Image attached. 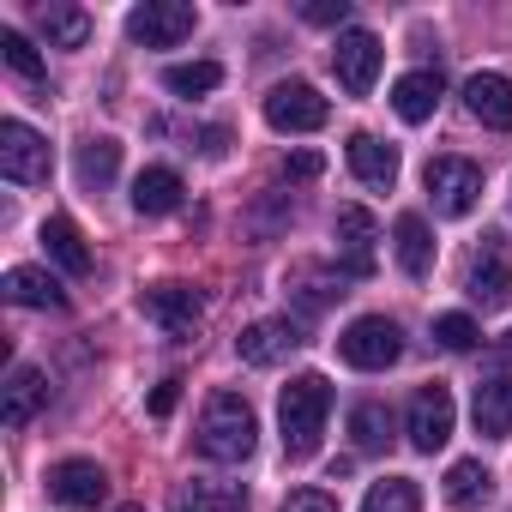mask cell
I'll return each instance as SVG.
<instances>
[{"label":"cell","mask_w":512,"mask_h":512,"mask_svg":"<svg viewBox=\"0 0 512 512\" xmlns=\"http://www.w3.org/2000/svg\"><path fill=\"white\" fill-rule=\"evenodd\" d=\"M49 494L67 500V506H103V500H109V476H103V464H91V458H61V464L49 470Z\"/></svg>","instance_id":"obj_13"},{"label":"cell","mask_w":512,"mask_h":512,"mask_svg":"<svg viewBox=\"0 0 512 512\" xmlns=\"http://www.w3.org/2000/svg\"><path fill=\"white\" fill-rule=\"evenodd\" d=\"M452 422H458L452 392H446V386H422V392L410 398V422H404V434H410L416 452H440V446L452 440Z\"/></svg>","instance_id":"obj_9"},{"label":"cell","mask_w":512,"mask_h":512,"mask_svg":"<svg viewBox=\"0 0 512 512\" xmlns=\"http://www.w3.org/2000/svg\"><path fill=\"white\" fill-rule=\"evenodd\" d=\"M320 169H326L320 151H296V157H284V175H290V181H314Z\"/></svg>","instance_id":"obj_36"},{"label":"cell","mask_w":512,"mask_h":512,"mask_svg":"<svg viewBox=\"0 0 512 512\" xmlns=\"http://www.w3.org/2000/svg\"><path fill=\"white\" fill-rule=\"evenodd\" d=\"M338 356H344L350 368H362V374H380V368H392V362L404 356V332H398L386 314H362V320L344 326Z\"/></svg>","instance_id":"obj_3"},{"label":"cell","mask_w":512,"mask_h":512,"mask_svg":"<svg viewBox=\"0 0 512 512\" xmlns=\"http://www.w3.org/2000/svg\"><path fill=\"white\" fill-rule=\"evenodd\" d=\"M350 169H356V181L362 187H392L398 181V151L386 145V139H374V133H350Z\"/></svg>","instance_id":"obj_18"},{"label":"cell","mask_w":512,"mask_h":512,"mask_svg":"<svg viewBox=\"0 0 512 512\" xmlns=\"http://www.w3.org/2000/svg\"><path fill=\"white\" fill-rule=\"evenodd\" d=\"M500 362H512V332H506V338H500Z\"/></svg>","instance_id":"obj_38"},{"label":"cell","mask_w":512,"mask_h":512,"mask_svg":"<svg viewBox=\"0 0 512 512\" xmlns=\"http://www.w3.org/2000/svg\"><path fill=\"white\" fill-rule=\"evenodd\" d=\"M175 404H181V380H163V386L151 392V416H169Z\"/></svg>","instance_id":"obj_37"},{"label":"cell","mask_w":512,"mask_h":512,"mask_svg":"<svg viewBox=\"0 0 512 512\" xmlns=\"http://www.w3.org/2000/svg\"><path fill=\"white\" fill-rule=\"evenodd\" d=\"M0 175L19 181V187L49 181V139L25 121H0Z\"/></svg>","instance_id":"obj_7"},{"label":"cell","mask_w":512,"mask_h":512,"mask_svg":"<svg viewBox=\"0 0 512 512\" xmlns=\"http://www.w3.org/2000/svg\"><path fill=\"white\" fill-rule=\"evenodd\" d=\"M266 121H272L278 133H320V127L332 121V103H326L308 79H284V85L266 91Z\"/></svg>","instance_id":"obj_5"},{"label":"cell","mask_w":512,"mask_h":512,"mask_svg":"<svg viewBox=\"0 0 512 512\" xmlns=\"http://www.w3.org/2000/svg\"><path fill=\"white\" fill-rule=\"evenodd\" d=\"M163 85L175 97H205V91L223 85V67L217 61H181V67H163Z\"/></svg>","instance_id":"obj_27"},{"label":"cell","mask_w":512,"mask_h":512,"mask_svg":"<svg viewBox=\"0 0 512 512\" xmlns=\"http://www.w3.org/2000/svg\"><path fill=\"white\" fill-rule=\"evenodd\" d=\"M392 247H398L404 278H428V272H434V235H428V223H422L416 211H404V217L392 223Z\"/></svg>","instance_id":"obj_21"},{"label":"cell","mask_w":512,"mask_h":512,"mask_svg":"<svg viewBox=\"0 0 512 512\" xmlns=\"http://www.w3.org/2000/svg\"><path fill=\"white\" fill-rule=\"evenodd\" d=\"M253 440H260V416H253V404L241 392H217L199 416V452L211 464H241L253 458Z\"/></svg>","instance_id":"obj_2"},{"label":"cell","mask_w":512,"mask_h":512,"mask_svg":"<svg viewBox=\"0 0 512 512\" xmlns=\"http://www.w3.org/2000/svg\"><path fill=\"white\" fill-rule=\"evenodd\" d=\"M446 500H452L458 512L488 506V500H494V470H488L482 458H458V464L446 470Z\"/></svg>","instance_id":"obj_23"},{"label":"cell","mask_w":512,"mask_h":512,"mask_svg":"<svg viewBox=\"0 0 512 512\" xmlns=\"http://www.w3.org/2000/svg\"><path fill=\"white\" fill-rule=\"evenodd\" d=\"M139 308H145L169 338H193V326H199V290H193V284H151V290L139 296Z\"/></svg>","instance_id":"obj_11"},{"label":"cell","mask_w":512,"mask_h":512,"mask_svg":"<svg viewBox=\"0 0 512 512\" xmlns=\"http://www.w3.org/2000/svg\"><path fill=\"white\" fill-rule=\"evenodd\" d=\"M464 109H470L482 127H512V79H500V73H470V79H464Z\"/></svg>","instance_id":"obj_15"},{"label":"cell","mask_w":512,"mask_h":512,"mask_svg":"<svg viewBox=\"0 0 512 512\" xmlns=\"http://www.w3.org/2000/svg\"><path fill=\"white\" fill-rule=\"evenodd\" d=\"M296 290H302V308H308V314H320V308H332V302L344 296V284H332L320 266H302V272H296Z\"/></svg>","instance_id":"obj_31"},{"label":"cell","mask_w":512,"mask_h":512,"mask_svg":"<svg viewBox=\"0 0 512 512\" xmlns=\"http://www.w3.org/2000/svg\"><path fill=\"white\" fill-rule=\"evenodd\" d=\"M115 512H145V506H139V500H127V506H115Z\"/></svg>","instance_id":"obj_39"},{"label":"cell","mask_w":512,"mask_h":512,"mask_svg":"<svg viewBox=\"0 0 512 512\" xmlns=\"http://www.w3.org/2000/svg\"><path fill=\"white\" fill-rule=\"evenodd\" d=\"M362 512H422V488H416L410 476H386V482L368 488Z\"/></svg>","instance_id":"obj_29"},{"label":"cell","mask_w":512,"mask_h":512,"mask_svg":"<svg viewBox=\"0 0 512 512\" xmlns=\"http://www.w3.org/2000/svg\"><path fill=\"white\" fill-rule=\"evenodd\" d=\"M350 434H356L362 452H386L392 446V410L386 404H356L350 410Z\"/></svg>","instance_id":"obj_28"},{"label":"cell","mask_w":512,"mask_h":512,"mask_svg":"<svg viewBox=\"0 0 512 512\" xmlns=\"http://www.w3.org/2000/svg\"><path fill=\"white\" fill-rule=\"evenodd\" d=\"M470 416H476V434L506 440V434H512V374H488V380L476 386Z\"/></svg>","instance_id":"obj_16"},{"label":"cell","mask_w":512,"mask_h":512,"mask_svg":"<svg viewBox=\"0 0 512 512\" xmlns=\"http://www.w3.org/2000/svg\"><path fill=\"white\" fill-rule=\"evenodd\" d=\"M193 25H199V13L187 0H145V7L127 13V37L145 43V49H175V43L193 37Z\"/></svg>","instance_id":"obj_6"},{"label":"cell","mask_w":512,"mask_h":512,"mask_svg":"<svg viewBox=\"0 0 512 512\" xmlns=\"http://www.w3.org/2000/svg\"><path fill=\"white\" fill-rule=\"evenodd\" d=\"M43 404H49V380H43L31 362H19V368L7 374V398H0V416H7V428H25Z\"/></svg>","instance_id":"obj_17"},{"label":"cell","mask_w":512,"mask_h":512,"mask_svg":"<svg viewBox=\"0 0 512 512\" xmlns=\"http://www.w3.org/2000/svg\"><path fill=\"white\" fill-rule=\"evenodd\" d=\"M326 416H332V386L326 374H296L284 392H278V428H284V458H314L320 452V434H326Z\"/></svg>","instance_id":"obj_1"},{"label":"cell","mask_w":512,"mask_h":512,"mask_svg":"<svg viewBox=\"0 0 512 512\" xmlns=\"http://www.w3.org/2000/svg\"><path fill=\"white\" fill-rule=\"evenodd\" d=\"M0 61H7L19 79H43V55L25 31H0Z\"/></svg>","instance_id":"obj_30"},{"label":"cell","mask_w":512,"mask_h":512,"mask_svg":"<svg viewBox=\"0 0 512 512\" xmlns=\"http://www.w3.org/2000/svg\"><path fill=\"white\" fill-rule=\"evenodd\" d=\"M7 302H19V308H67V290L43 266H13L7 272Z\"/></svg>","instance_id":"obj_25"},{"label":"cell","mask_w":512,"mask_h":512,"mask_svg":"<svg viewBox=\"0 0 512 512\" xmlns=\"http://www.w3.org/2000/svg\"><path fill=\"white\" fill-rule=\"evenodd\" d=\"M308 338H302V326L296 320H253L241 338H235V350H241V362L247 368H278L284 356H296Z\"/></svg>","instance_id":"obj_10"},{"label":"cell","mask_w":512,"mask_h":512,"mask_svg":"<svg viewBox=\"0 0 512 512\" xmlns=\"http://www.w3.org/2000/svg\"><path fill=\"white\" fill-rule=\"evenodd\" d=\"M380 61H386V49H380L374 31H338V43H332V73H338V85H344L350 97H368V91H374Z\"/></svg>","instance_id":"obj_8"},{"label":"cell","mask_w":512,"mask_h":512,"mask_svg":"<svg viewBox=\"0 0 512 512\" xmlns=\"http://www.w3.org/2000/svg\"><path fill=\"white\" fill-rule=\"evenodd\" d=\"M440 97H446L440 73H404V79L392 85V109H398V121H410V127H422V121L440 109Z\"/></svg>","instance_id":"obj_22"},{"label":"cell","mask_w":512,"mask_h":512,"mask_svg":"<svg viewBox=\"0 0 512 512\" xmlns=\"http://www.w3.org/2000/svg\"><path fill=\"white\" fill-rule=\"evenodd\" d=\"M464 290H470V302H482V308H506V302H512V266H506V253H500L494 241H482V253L470 260Z\"/></svg>","instance_id":"obj_14"},{"label":"cell","mask_w":512,"mask_h":512,"mask_svg":"<svg viewBox=\"0 0 512 512\" xmlns=\"http://www.w3.org/2000/svg\"><path fill=\"white\" fill-rule=\"evenodd\" d=\"M115 169H121V145H115L109 133H97V139L79 145V181H85V187H109Z\"/></svg>","instance_id":"obj_26"},{"label":"cell","mask_w":512,"mask_h":512,"mask_svg":"<svg viewBox=\"0 0 512 512\" xmlns=\"http://www.w3.org/2000/svg\"><path fill=\"white\" fill-rule=\"evenodd\" d=\"M284 512H338V500H332L326 488H296V494L284 500Z\"/></svg>","instance_id":"obj_35"},{"label":"cell","mask_w":512,"mask_h":512,"mask_svg":"<svg viewBox=\"0 0 512 512\" xmlns=\"http://www.w3.org/2000/svg\"><path fill=\"white\" fill-rule=\"evenodd\" d=\"M302 19H308V25H344V19H350V0H308Z\"/></svg>","instance_id":"obj_34"},{"label":"cell","mask_w":512,"mask_h":512,"mask_svg":"<svg viewBox=\"0 0 512 512\" xmlns=\"http://www.w3.org/2000/svg\"><path fill=\"white\" fill-rule=\"evenodd\" d=\"M374 241H380V229H374V217L362 211V205H344L338 211V278L350 272V278H374Z\"/></svg>","instance_id":"obj_12"},{"label":"cell","mask_w":512,"mask_h":512,"mask_svg":"<svg viewBox=\"0 0 512 512\" xmlns=\"http://www.w3.org/2000/svg\"><path fill=\"white\" fill-rule=\"evenodd\" d=\"M43 253H49L67 278H85V272H91V247H85V235H79L73 217H49V223H43Z\"/></svg>","instance_id":"obj_20"},{"label":"cell","mask_w":512,"mask_h":512,"mask_svg":"<svg viewBox=\"0 0 512 512\" xmlns=\"http://www.w3.org/2000/svg\"><path fill=\"white\" fill-rule=\"evenodd\" d=\"M422 187H428V199H434L440 217H470L476 199H482V169L464 163V157H434L422 169Z\"/></svg>","instance_id":"obj_4"},{"label":"cell","mask_w":512,"mask_h":512,"mask_svg":"<svg viewBox=\"0 0 512 512\" xmlns=\"http://www.w3.org/2000/svg\"><path fill=\"white\" fill-rule=\"evenodd\" d=\"M181 512H193V506H181Z\"/></svg>","instance_id":"obj_40"},{"label":"cell","mask_w":512,"mask_h":512,"mask_svg":"<svg viewBox=\"0 0 512 512\" xmlns=\"http://www.w3.org/2000/svg\"><path fill=\"white\" fill-rule=\"evenodd\" d=\"M37 31H43L49 49H85L91 43V13L67 7V0H49V7H37Z\"/></svg>","instance_id":"obj_19"},{"label":"cell","mask_w":512,"mask_h":512,"mask_svg":"<svg viewBox=\"0 0 512 512\" xmlns=\"http://www.w3.org/2000/svg\"><path fill=\"white\" fill-rule=\"evenodd\" d=\"M181 205V175L175 169H139V181H133V211L139 217H169Z\"/></svg>","instance_id":"obj_24"},{"label":"cell","mask_w":512,"mask_h":512,"mask_svg":"<svg viewBox=\"0 0 512 512\" xmlns=\"http://www.w3.org/2000/svg\"><path fill=\"white\" fill-rule=\"evenodd\" d=\"M434 338H440L446 350H476V344H482V332H476L470 314H440V320H434Z\"/></svg>","instance_id":"obj_32"},{"label":"cell","mask_w":512,"mask_h":512,"mask_svg":"<svg viewBox=\"0 0 512 512\" xmlns=\"http://www.w3.org/2000/svg\"><path fill=\"white\" fill-rule=\"evenodd\" d=\"M187 506H193V512H241L247 494H241V488H193Z\"/></svg>","instance_id":"obj_33"}]
</instances>
